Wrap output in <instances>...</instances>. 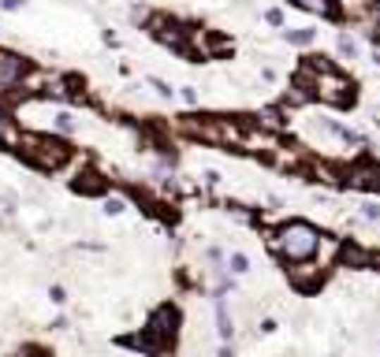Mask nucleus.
Here are the masks:
<instances>
[{
    "instance_id": "f257e3e1",
    "label": "nucleus",
    "mask_w": 380,
    "mask_h": 357,
    "mask_svg": "<svg viewBox=\"0 0 380 357\" xmlns=\"http://www.w3.org/2000/svg\"><path fill=\"white\" fill-rule=\"evenodd\" d=\"M295 86H302L313 94V101L329 104V108H355L358 101V86L355 78L339 68H329V71H306L298 68L295 71Z\"/></svg>"
},
{
    "instance_id": "f03ea898",
    "label": "nucleus",
    "mask_w": 380,
    "mask_h": 357,
    "mask_svg": "<svg viewBox=\"0 0 380 357\" xmlns=\"http://www.w3.org/2000/svg\"><path fill=\"white\" fill-rule=\"evenodd\" d=\"M16 149H19L23 161L30 168H37V171H60L75 156L68 138L52 134V130H19Z\"/></svg>"
},
{
    "instance_id": "7ed1b4c3",
    "label": "nucleus",
    "mask_w": 380,
    "mask_h": 357,
    "mask_svg": "<svg viewBox=\"0 0 380 357\" xmlns=\"http://www.w3.org/2000/svg\"><path fill=\"white\" fill-rule=\"evenodd\" d=\"M317 246H321V231L306 220H287L276 234H269V253L283 257L287 264L313 261L317 257Z\"/></svg>"
},
{
    "instance_id": "20e7f679",
    "label": "nucleus",
    "mask_w": 380,
    "mask_h": 357,
    "mask_svg": "<svg viewBox=\"0 0 380 357\" xmlns=\"http://www.w3.org/2000/svg\"><path fill=\"white\" fill-rule=\"evenodd\" d=\"M176 332H179V313L172 306H161L149 316L146 332L135 335V339H127V342H130V346H138V350H146V353H161L168 342L176 339Z\"/></svg>"
},
{
    "instance_id": "39448f33",
    "label": "nucleus",
    "mask_w": 380,
    "mask_h": 357,
    "mask_svg": "<svg viewBox=\"0 0 380 357\" xmlns=\"http://www.w3.org/2000/svg\"><path fill=\"white\" fill-rule=\"evenodd\" d=\"M146 30L157 37L161 45H168L172 52H183L187 56V26H183L179 19H172V15H149V23H146Z\"/></svg>"
},
{
    "instance_id": "423d86ee",
    "label": "nucleus",
    "mask_w": 380,
    "mask_h": 357,
    "mask_svg": "<svg viewBox=\"0 0 380 357\" xmlns=\"http://www.w3.org/2000/svg\"><path fill=\"white\" fill-rule=\"evenodd\" d=\"M343 187L358 194H380V161H355L343 168Z\"/></svg>"
},
{
    "instance_id": "0eeeda50",
    "label": "nucleus",
    "mask_w": 380,
    "mask_h": 357,
    "mask_svg": "<svg viewBox=\"0 0 380 357\" xmlns=\"http://www.w3.org/2000/svg\"><path fill=\"white\" fill-rule=\"evenodd\" d=\"M26 71H30V60H23L11 49H0V89H16L26 78Z\"/></svg>"
},
{
    "instance_id": "6e6552de",
    "label": "nucleus",
    "mask_w": 380,
    "mask_h": 357,
    "mask_svg": "<svg viewBox=\"0 0 380 357\" xmlns=\"http://www.w3.org/2000/svg\"><path fill=\"white\" fill-rule=\"evenodd\" d=\"M324 272H329V268H321V264H313V261H298V264H291V268H287L295 290H306V294H313V290L324 283Z\"/></svg>"
},
{
    "instance_id": "1a4fd4ad",
    "label": "nucleus",
    "mask_w": 380,
    "mask_h": 357,
    "mask_svg": "<svg viewBox=\"0 0 380 357\" xmlns=\"http://www.w3.org/2000/svg\"><path fill=\"white\" fill-rule=\"evenodd\" d=\"M291 8L306 11V15H313V19L343 23V4H339V0H291Z\"/></svg>"
},
{
    "instance_id": "9d476101",
    "label": "nucleus",
    "mask_w": 380,
    "mask_h": 357,
    "mask_svg": "<svg viewBox=\"0 0 380 357\" xmlns=\"http://www.w3.org/2000/svg\"><path fill=\"white\" fill-rule=\"evenodd\" d=\"M71 190H75V194H86V197H101L104 190H109V182H104V175H101L97 168H82V171L71 179Z\"/></svg>"
},
{
    "instance_id": "9b49d317",
    "label": "nucleus",
    "mask_w": 380,
    "mask_h": 357,
    "mask_svg": "<svg viewBox=\"0 0 380 357\" xmlns=\"http://www.w3.org/2000/svg\"><path fill=\"white\" fill-rule=\"evenodd\" d=\"M283 115H287V112L280 108V104H276V108L269 104V108L254 112V119H250V123H254L257 130H265V134H280V130L287 127V119H283Z\"/></svg>"
},
{
    "instance_id": "f8f14e48",
    "label": "nucleus",
    "mask_w": 380,
    "mask_h": 357,
    "mask_svg": "<svg viewBox=\"0 0 380 357\" xmlns=\"http://www.w3.org/2000/svg\"><path fill=\"white\" fill-rule=\"evenodd\" d=\"M336 261L343 264V268H365V264H369V253H365L358 242H343V246H339V253H336Z\"/></svg>"
},
{
    "instance_id": "ddd939ff",
    "label": "nucleus",
    "mask_w": 380,
    "mask_h": 357,
    "mask_svg": "<svg viewBox=\"0 0 380 357\" xmlns=\"http://www.w3.org/2000/svg\"><path fill=\"white\" fill-rule=\"evenodd\" d=\"M216 335L224 339V342H231V335H235V320H231V313H228V298L216 290Z\"/></svg>"
},
{
    "instance_id": "4468645a",
    "label": "nucleus",
    "mask_w": 380,
    "mask_h": 357,
    "mask_svg": "<svg viewBox=\"0 0 380 357\" xmlns=\"http://www.w3.org/2000/svg\"><path fill=\"white\" fill-rule=\"evenodd\" d=\"M283 42L295 49H309L317 42V30H309V26H283Z\"/></svg>"
},
{
    "instance_id": "2eb2a0df",
    "label": "nucleus",
    "mask_w": 380,
    "mask_h": 357,
    "mask_svg": "<svg viewBox=\"0 0 380 357\" xmlns=\"http://www.w3.org/2000/svg\"><path fill=\"white\" fill-rule=\"evenodd\" d=\"M336 52L343 60H358L362 56V45H358V37L350 34V30H336Z\"/></svg>"
},
{
    "instance_id": "dca6fc26",
    "label": "nucleus",
    "mask_w": 380,
    "mask_h": 357,
    "mask_svg": "<svg viewBox=\"0 0 380 357\" xmlns=\"http://www.w3.org/2000/svg\"><path fill=\"white\" fill-rule=\"evenodd\" d=\"M75 130H78L75 112H68V108H56V112H52V134L68 138V134H75Z\"/></svg>"
},
{
    "instance_id": "f3484780",
    "label": "nucleus",
    "mask_w": 380,
    "mask_h": 357,
    "mask_svg": "<svg viewBox=\"0 0 380 357\" xmlns=\"http://www.w3.org/2000/svg\"><path fill=\"white\" fill-rule=\"evenodd\" d=\"M19 130H16V115L8 112V104H0V145H16Z\"/></svg>"
},
{
    "instance_id": "a211bd4d",
    "label": "nucleus",
    "mask_w": 380,
    "mask_h": 357,
    "mask_svg": "<svg viewBox=\"0 0 380 357\" xmlns=\"http://www.w3.org/2000/svg\"><path fill=\"white\" fill-rule=\"evenodd\" d=\"M149 89H153V94L161 97V101H172V97H176V89H172V82H164V78H157V75L149 78Z\"/></svg>"
},
{
    "instance_id": "6ab92c4d",
    "label": "nucleus",
    "mask_w": 380,
    "mask_h": 357,
    "mask_svg": "<svg viewBox=\"0 0 380 357\" xmlns=\"http://www.w3.org/2000/svg\"><path fill=\"white\" fill-rule=\"evenodd\" d=\"M358 216H362V220L380 223V201H376V197H369V201H362V205H358Z\"/></svg>"
},
{
    "instance_id": "aec40b11",
    "label": "nucleus",
    "mask_w": 380,
    "mask_h": 357,
    "mask_svg": "<svg viewBox=\"0 0 380 357\" xmlns=\"http://www.w3.org/2000/svg\"><path fill=\"white\" fill-rule=\"evenodd\" d=\"M176 94H179V101L187 104V108H198V101H202V94L194 86H183V89H176Z\"/></svg>"
},
{
    "instance_id": "412c9836",
    "label": "nucleus",
    "mask_w": 380,
    "mask_h": 357,
    "mask_svg": "<svg viewBox=\"0 0 380 357\" xmlns=\"http://www.w3.org/2000/svg\"><path fill=\"white\" fill-rule=\"evenodd\" d=\"M228 272H235V275L250 272V257H246V253H235V257L228 261Z\"/></svg>"
},
{
    "instance_id": "4be33fe9",
    "label": "nucleus",
    "mask_w": 380,
    "mask_h": 357,
    "mask_svg": "<svg viewBox=\"0 0 380 357\" xmlns=\"http://www.w3.org/2000/svg\"><path fill=\"white\" fill-rule=\"evenodd\" d=\"M265 23H269V26H276V30H283V26H287L283 8H269V11H265Z\"/></svg>"
},
{
    "instance_id": "5701e85b",
    "label": "nucleus",
    "mask_w": 380,
    "mask_h": 357,
    "mask_svg": "<svg viewBox=\"0 0 380 357\" xmlns=\"http://www.w3.org/2000/svg\"><path fill=\"white\" fill-rule=\"evenodd\" d=\"M149 15H153V11H149L146 4H135V8H130V23H135V26H146Z\"/></svg>"
},
{
    "instance_id": "b1692460",
    "label": "nucleus",
    "mask_w": 380,
    "mask_h": 357,
    "mask_svg": "<svg viewBox=\"0 0 380 357\" xmlns=\"http://www.w3.org/2000/svg\"><path fill=\"white\" fill-rule=\"evenodd\" d=\"M365 19H369L380 34V0H369V4H365Z\"/></svg>"
},
{
    "instance_id": "393cba45",
    "label": "nucleus",
    "mask_w": 380,
    "mask_h": 357,
    "mask_svg": "<svg viewBox=\"0 0 380 357\" xmlns=\"http://www.w3.org/2000/svg\"><path fill=\"white\" fill-rule=\"evenodd\" d=\"M123 208H127V205L120 201V197H104V213H109V216H120Z\"/></svg>"
},
{
    "instance_id": "a878e982",
    "label": "nucleus",
    "mask_w": 380,
    "mask_h": 357,
    "mask_svg": "<svg viewBox=\"0 0 380 357\" xmlns=\"http://www.w3.org/2000/svg\"><path fill=\"white\" fill-rule=\"evenodd\" d=\"M202 179H205V187H220V171H213V168H209Z\"/></svg>"
},
{
    "instance_id": "bb28decb",
    "label": "nucleus",
    "mask_w": 380,
    "mask_h": 357,
    "mask_svg": "<svg viewBox=\"0 0 380 357\" xmlns=\"http://www.w3.org/2000/svg\"><path fill=\"white\" fill-rule=\"evenodd\" d=\"M49 298L56 301V306H63V301H68V294H63V287H52V290H49Z\"/></svg>"
},
{
    "instance_id": "cd10ccee",
    "label": "nucleus",
    "mask_w": 380,
    "mask_h": 357,
    "mask_svg": "<svg viewBox=\"0 0 380 357\" xmlns=\"http://www.w3.org/2000/svg\"><path fill=\"white\" fill-rule=\"evenodd\" d=\"M16 357H49L45 350H37V346H26V350H19Z\"/></svg>"
},
{
    "instance_id": "c85d7f7f",
    "label": "nucleus",
    "mask_w": 380,
    "mask_h": 357,
    "mask_svg": "<svg viewBox=\"0 0 380 357\" xmlns=\"http://www.w3.org/2000/svg\"><path fill=\"white\" fill-rule=\"evenodd\" d=\"M0 8H4V11H19L23 0H0Z\"/></svg>"
},
{
    "instance_id": "c756f323",
    "label": "nucleus",
    "mask_w": 380,
    "mask_h": 357,
    "mask_svg": "<svg viewBox=\"0 0 380 357\" xmlns=\"http://www.w3.org/2000/svg\"><path fill=\"white\" fill-rule=\"evenodd\" d=\"M261 78H265V82H276V68H261Z\"/></svg>"
},
{
    "instance_id": "7c9ffc66",
    "label": "nucleus",
    "mask_w": 380,
    "mask_h": 357,
    "mask_svg": "<svg viewBox=\"0 0 380 357\" xmlns=\"http://www.w3.org/2000/svg\"><path fill=\"white\" fill-rule=\"evenodd\" d=\"M369 264H373V268L380 272V253H369Z\"/></svg>"
}]
</instances>
